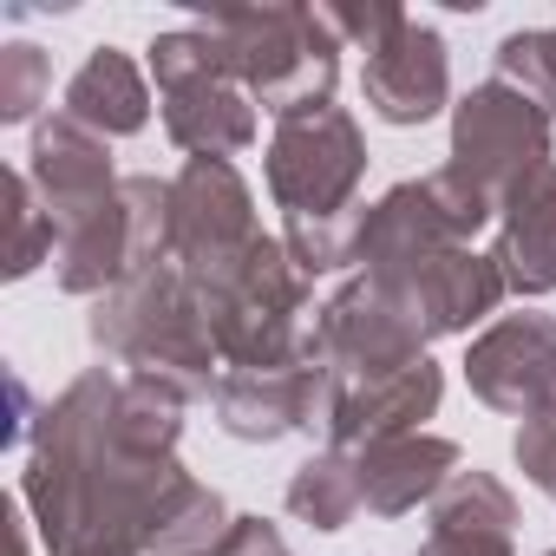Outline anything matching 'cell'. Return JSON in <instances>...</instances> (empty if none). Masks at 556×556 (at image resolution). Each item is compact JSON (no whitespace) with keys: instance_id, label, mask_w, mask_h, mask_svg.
<instances>
[{"instance_id":"obj_1","label":"cell","mask_w":556,"mask_h":556,"mask_svg":"<svg viewBox=\"0 0 556 556\" xmlns=\"http://www.w3.org/2000/svg\"><path fill=\"white\" fill-rule=\"evenodd\" d=\"M118 374H79L34 432L21 504L47 530V556H157L170 523L203 491L177 458H144L112 439Z\"/></svg>"},{"instance_id":"obj_2","label":"cell","mask_w":556,"mask_h":556,"mask_svg":"<svg viewBox=\"0 0 556 556\" xmlns=\"http://www.w3.org/2000/svg\"><path fill=\"white\" fill-rule=\"evenodd\" d=\"M203 27L223 40L236 86L262 112H275V125L302 118V112H321L334 99L348 47L334 40L321 8H302V0H262V8H216V14H203Z\"/></svg>"},{"instance_id":"obj_3","label":"cell","mask_w":556,"mask_h":556,"mask_svg":"<svg viewBox=\"0 0 556 556\" xmlns=\"http://www.w3.org/2000/svg\"><path fill=\"white\" fill-rule=\"evenodd\" d=\"M203 328L229 367H289L302 361V308H308V275L295 268L282 236H255L229 262L190 275Z\"/></svg>"},{"instance_id":"obj_4","label":"cell","mask_w":556,"mask_h":556,"mask_svg":"<svg viewBox=\"0 0 556 556\" xmlns=\"http://www.w3.org/2000/svg\"><path fill=\"white\" fill-rule=\"evenodd\" d=\"M92 341L125 361L131 374L170 387L177 400H197V393H216V341L203 328V308H197V289L177 262H157L144 275H131L125 289L99 295L92 308Z\"/></svg>"},{"instance_id":"obj_5","label":"cell","mask_w":556,"mask_h":556,"mask_svg":"<svg viewBox=\"0 0 556 556\" xmlns=\"http://www.w3.org/2000/svg\"><path fill=\"white\" fill-rule=\"evenodd\" d=\"M361 177H367V144L341 105L275 125L268 197L289 210V223H328V216L361 210Z\"/></svg>"},{"instance_id":"obj_6","label":"cell","mask_w":556,"mask_h":556,"mask_svg":"<svg viewBox=\"0 0 556 556\" xmlns=\"http://www.w3.org/2000/svg\"><path fill=\"white\" fill-rule=\"evenodd\" d=\"M543 164H556L549 157V112H536L504 79H484L452 105V164L445 170L458 184H471L478 197L504 203Z\"/></svg>"},{"instance_id":"obj_7","label":"cell","mask_w":556,"mask_h":556,"mask_svg":"<svg viewBox=\"0 0 556 556\" xmlns=\"http://www.w3.org/2000/svg\"><path fill=\"white\" fill-rule=\"evenodd\" d=\"M328 374V367H321ZM445 374L432 361L387 367V374H328L321 380V432L334 452H367L380 439H406L439 413Z\"/></svg>"},{"instance_id":"obj_8","label":"cell","mask_w":556,"mask_h":556,"mask_svg":"<svg viewBox=\"0 0 556 556\" xmlns=\"http://www.w3.org/2000/svg\"><path fill=\"white\" fill-rule=\"evenodd\" d=\"M302 361H315L328 374H387V367L426 361V334H419V321L393 295H380L361 275V282H348L315 315V328L302 341Z\"/></svg>"},{"instance_id":"obj_9","label":"cell","mask_w":556,"mask_h":556,"mask_svg":"<svg viewBox=\"0 0 556 556\" xmlns=\"http://www.w3.org/2000/svg\"><path fill=\"white\" fill-rule=\"evenodd\" d=\"M367 282H374L380 295H393V302L419 321L426 341H439V334H465L471 321H484V315L510 295V289H504V275H497V262L478 255L471 242H458V249H432V255L400 262V268H380V275H367Z\"/></svg>"},{"instance_id":"obj_10","label":"cell","mask_w":556,"mask_h":556,"mask_svg":"<svg viewBox=\"0 0 556 556\" xmlns=\"http://www.w3.org/2000/svg\"><path fill=\"white\" fill-rule=\"evenodd\" d=\"M255 197L236 177L229 157H190L170 177V262L184 275H203L229 262L242 242H255Z\"/></svg>"},{"instance_id":"obj_11","label":"cell","mask_w":556,"mask_h":556,"mask_svg":"<svg viewBox=\"0 0 556 556\" xmlns=\"http://www.w3.org/2000/svg\"><path fill=\"white\" fill-rule=\"evenodd\" d=\"M465 380L491 413L536 419L556 406V321L549 315H504L465 354Z\"/></svg>"},{"instance_id":"obj_12","label":"cell","mask_w":556,"mask_h":556,"mask_svg":"<svg viewBox=\"0 0 556 556\" xmlns=\"http://www.w3.org/2000/svg\"><path fill=\"white\" fill-rule=\"evenodd\" d=\"M361 92H367V105H374L387 125H426V118H439L445 99H452V60H445L439 27H426V21L406 14V21L367 53Z\"/></svg>"},{"instance_id":"obj_13","label":"cell","mask_w":556,"mask_h":556,"mask_svg":"<svg viewBox=\"0 0 556 556\" xmlns=\"http://www.w3.org/2000/svg\"><path fill=\"white\" fill-rule=\"evenodd\" d=\"M321 367L315 361H289V367H229L210 393L216 406V426L229 439H249V445H268L282 432H302L321 419Z\"/></svg>"},{"instance_id":"obj_14","label":"cell","mask_w":556,"mask_h":556,"mask_svg":"<svg viewBox=\"0 0 556 556\" xmlns=\"http://www.w3.org/2000/svg\"><path fill=\"white\" fill-rule=\"evenodd\" d=\"M27 157H34L27 177H34V190H40L53 229H73L79 216H92L99 203H112L118 184H125V177H112V151H105V138L86 131V125L66 118V112H60V118H40Z\"/></svg>"},{"instance_id":"obj_15","label":"cell","mask_w":556,"mask_h":556,"mask_svg":"<svg viewBox=\"0 0 556 556\" xmlns=\"http://www.w3.org/2000/svg\"><path fill=\"white\" fill-rule=\"evenodd\" d=\"M497 275L510 295H556V164L530 170L497 203Z\"/></svg>"},{"instance_id":"obj_16","label":"cell","mask_w":556,"mask_h":556,"mask_svg":"<svg viewBox=\"0 0 556 556\" xmlns=\"http://www.w3.org/2000/svg\"><path fill=\"white\" fill-rule=\"evenodd\" d=\"M354 465H361V504H367L374 517H406V510L432 504V497L465 471L458 445H452V439H432V432L380 439V445L354 452Z\"/></svg>"},{"instance_id":"obj_17","label":"cell","mask_w":556,"mask_h":556,"mask_svg":"<svg viewBox=\"0 0 556 556\" xmlns=\"http://www.w3.org/2000/svg\"><path fill=\"white\" fill-rule=\"evenodd\" d=\"M510 536H517V497L471 465L432 497V530L419 556H510Z\"/></svg>"},{"instance_id":"obj_18","label":"cell","mask_w":556,"mask_h":556,"mask_svg":"<svg viewBox=\"0 0 556 556\" xmlns=\"http://www.w3.org/2000/svg\"><path fill=\"white\" fill-rule=\"evenodd\" d=\"M164 131L190 157H236L255 144V99L236 79H203V86L164 92Z\"/></svg>"},{"instance_id":"obj_19","label":"cell","mask_w":556,"mask_h":556,"mask_svg":"<svg viewBox=\"0 0 556 556\" xmlns=\"http://www.w3.org/2000/svg\"><path fill=\"white\" fill-rule=\"evenodd\" d=\"M66 118H79L86 131L99 138H131L144 131L151 118V92H144V73L118 53V47H92V60L73 73L66 86Z\"/></svg>"},{"instance_id":"obj_20","label":"cell","mask_w":556,"mask_h":556,"mask_svg":"<svg viewBox=\"0 0 556 556\" xmlns=\"http://www.w3.org/2000/svg\"><path fill=\"white\" fill-rule=\"evenodd\" d=\"M289 510L308 523V530H341V523H354V510H367L361 504V465H354V452H315L308 465H295V478H289Z\"/></svg>"},{"instance_id":"obj_21","label":"cell","mask_w":556,"mask_h":556,"mask_svg":"<svg viewBox=\"0 0 556 556\" xmlns=\"http://www.w3.org/2000/svg\"><path fill=\"white\" fill-rule=\"evenodd\" d=\"M151 79H157V92H184V86L236 79V73H229L223 40L197 21V27H177V34H157V40H151Z\"/></svg>"},{"instance_id":"obj_22","label":"cell","mask_w":556,"mask_h":556,"mask_svg":"<svg viewBox=\"0 0 556 556\" xmlns=\"http://www.w3.org/2000/svg\"><path fill=\"white\" fill-rule=\"evenodd\" d=\"M8 229H14L8 236V275L14 282L60 255V229H53V216H47V203H40L27 170H8Z\"/></svg>"},{"instance_id":"obj_23","label":"cell","mask_w":556,"mask_h":556,"mask_svg":"<svg viewBox=\"0 0 556 556\" xmlns=\"http://www.w3.org/2000/svg\"><path fill=\"white\" fill-rule=\"evenodd\" d=\"M497 79L510 92H523L536 112H556V27L536 34H510L497 47Z\"/></svg>"},{"instance_id":"obj_24","label":"cell","mask_w":556,"mask_h":556,"mask_svg":"<svg viewBox=\"0 0 556 556\" xmlns=\"http://www.w3.org/2000/svg\"><path fill=\"white\" fill-rule=\"evenodd\" d=\"M361 229H367V203L348 210V216H328V223H289V255L302 275H328V268H348L361 255Z\"/></svg>"},{"instance_id":"obj_25","label":"cell","mask_w":556,"mask_h":556,"mask_svg":"<svg viewBox=\"0 0 556 556\" xmlns=\"http://www.w3.org/2000/svg\"><path fill=\"white\" fill-rule=\"evenodd\" d=\"M47 86H53V73H47V53L40 47L14 40L8 53H0V118H8V125L34 118L40 99H47Z\"/></svg>"},{"instance_id":"obj_26","label":"cell","mask_w":556,"mask_h":556,"mask_svg":"<svg viewBox=\"0 0 556 556\" xmlns=\"http://www.w3.org/2000/svg\"><path fill=\"white\" fill-rule=\"evenodd\" d=\"M517 465H523V478H530L536 491L556 497V406L517 426Z\"/></svg>"},{"instance_id":"obj_27","label":"cell","mask_w":556,"mask_h":556,"mask_svg":"<svg viewBox=\"0 0 556 556\" xmlns=\"http://www.w3.org/2000/svg\"><path fill=\"white\" fill-rule=\"evenodd\" d=\"M216 556H289V543H282V530L262 523V517H236L229 536L216 543Z\"/></svg>"},{"instance_id":"obj_28","label":"cell","mask_w":556,"mask_h":556,"mask_svg":"<svg viewBox=\"0 0 556 556\" xmlns=\"http://www.w3.org/2000/svg\"><path fill=\"white\" fill-rule=\"evenodd\" d=\"M8 393H14V426H8V445H27V439H34V400H27V380H21V367L8 374Z\"/></svg>"},{"instance_id":"obj_29","label":"cell","mask_w":556,"mask_h":556,"mask_svg":"<svg viewBox=\"0 0 556 556\" xmlns=\"http://www.w3.org/2000/svg\"><path fill=\"white\" fill-rule=\"evenodd\" d=\"M549 556H556V549H549Z\"/></svg>"}]
</instances>
